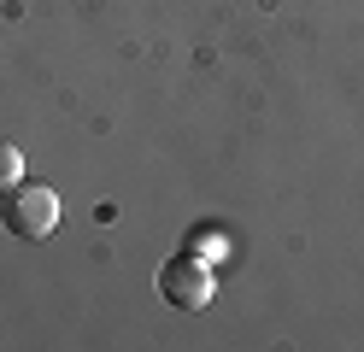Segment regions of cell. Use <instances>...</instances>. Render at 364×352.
Returning a JSON list of instances; mask_svg holds the SVG:
<instances>
[{
  "label": "cell",
  "instance_id": "3",
  "mask_svg": "<svg viewBox=\"0 0 364 352\" xmlns=\"http://www.w3.org/2000/svg\"><path fill=\"white\" fill-rule=\"evenodd\" d=\"M18 176H24V153H18L12 141H0V194H6Z\"/></svg>",
  "mask_w": 364,
  "mask_h": 352
},
{
  "label": "cell",
  "instance_id": "2",
  "mask_svg": "<svg viewBox=\"0 0 364 352\" xmlns=\"http://www.w3.org/2000/svg\"><path fill=\"white\" fill-rule=\"evenodd\" d=\"M159 299L176 305V311H206L212 305V270L200 252H176L165 258V270H159Z\"/></svg>",
  "mask_w": 364,
  "mask_h": 352
},
{
  "label": "cell",
  "instance_id": "1",
  "mask_svg": "<svg viewBox=\"0 0 364 352\" xmlns=\"http://www.w3.org/2000/svg\"><path fill=\"white\" fill-rule=\"evenodd\" d=\"M0 229L18 235V241H41V235L59 229V194L48 182H24L18 176L6 194H0Z\"/></svg>",
  "mask_w": 364,
  "mask_h": 352
}]
</instances>
